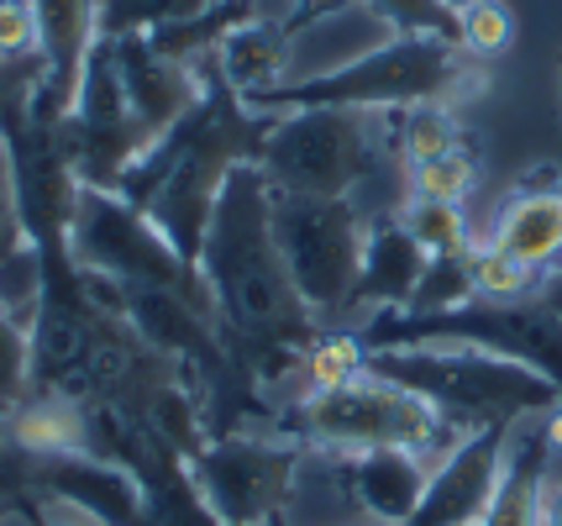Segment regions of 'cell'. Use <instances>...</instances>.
Returning a JSON list of instances; mask_svg holds the SVG:
<instances>
[{
	"instance_id": "1",
	"label": "cell",
	"mask_w": 562,
	"mask_h": 526,
	"mask_svg": "<svg viewBox=\"0 0 562 526\" xmlns=\"http://www.w3.org/2000/svg\"><path fill=\"white\" fill-rule=\"evenodd\" d=\"M195 269L211 290L226 352L252 390H273L305 369L321 326L316 311L300 301L284 253L273 243L269 175L258 164H243L226 179Z\"/></svg>"
},
{
	"instance_id": "2",
	"label": "cell",
	"mask_w": 562,
	"mask_h": 526,
	"mask_svg": "<svg viewBox=\"0 0 562 526\" xmlns=\"http://www.w3.org/2000/svg\"><path fill=\"white\" fill-rule=\"evenodd\" d=\"M200 75H205V90H200L195 111L173 126L169 137H158L116 184L126 201L169 237L173 253L190 258V264L205 248V232H211L226 179L243 164L263 158V143H269L273 126V116H258L226 85V75L211 58L200 64Z\"/></svg>"
},
{
	"instance_id": "3",
	"label": "cell",
	"mask_w": 562,
	"mask_h": 526,
	"mask_svg": "<svg viewBox=\"0 0 562 526\" xmlns=\"http://www.w3.org/2000/svg\"><path fill=\"white\" fill-rule=\"evenodd\" d=\"M484 90V58L458 37L384 32L379 43L347 64L284 79L273 90L247 96L258 116L284 111H411V105H458Z\"/></svg>"
},
{
	"instance_id": "4",
	"label": "cell",
	"mask_w": 562,
	"mask_h": 526,
	"mask_svg": "<svg viewBox=\"0 0 562 526\" xmlns=\"http://www.w3.org/2000/svg\"><path fill=\"white\" fill-rule=\"evenodd\" d=\"M368 369L416 390L420 401H431L447 422L468 432L531 422L562 405V390L547 374L484 348H390L368 352Z\"/></svg>"
},
{
	"instance_id": "5",
	"label": "cell",
	"mask_w": 562,
	"mask_h": 526,
	"mask_svg": "<svg viewBox=\"0 0 562 526\" xmlns=\"http://www.w3.org/2000/svg\"><path fill=\"white\" fill-rule=\"evenodd\" d=\"M284 432L294 443L331 452H373V448H405V452H447L458 437H468V426L447 422L431 401H420L416 390L394 384V379L352 374L347 384L331 390H300L294 405L284 411Z\"/></svg>"
},
{
	"instance_id": "6",
	"label": "cell",
	"mask_w": 562,
	"mask_h": 526,
	"mask_svg": "<svg viewBox=\"0 0 562 526\" xmlns=\"http://www.w3.org/2000/svg\"><path fill=\"white\" fill-rule=\"evenodd\" d=\"M358 343L368 352L484 348L537 369L562 390V322L541 305V295H531V301H484V295H473V301L447 305V311H373L358 326Z\"/></svg>"
},
{
	"instance_id": "7",
	"label": "cell",
	"mask_w": 562,
	"mask_h": 526,
	"mask_svg": "<svg viewBox=\"0 0 562 526\" xmlns=\"http://www.w3.org/2000/svg\"><path fill=\"white\" fill-rule=\"evenodd\" d=\"M269 216H273V243L284 253L300 301L316 316L347 311L352 290H358V269H363V205L352 195H290L269 184Z\"/></svg>"
},
{
	"instance_id": "8",
	"label": "cell",
	"mask_w": 562,
	"mask_h": 526,
	"mask_svg": "<svg viewBox=\"0 0 562 526\" xmlns=\"http://www.w3.org/2000/svg\"><path fill=\"white\" fill-rule=\"evenodd\" d=\"M258 169L290 195H352L384 169L379 111H284L273 116Z\"/></svg>"
},
{
	"instance_id": "9",
	"label": "cell",
	"mask_w": 562,
	"mask_h": 526,
	"mask_svg": "<svg viewBox=\"0 0 562 526\" xmlns=\"http://www.w3.org/2000/svg\"><path fill=\"white\" fill-rule=\"evenodd\" d=\"M69 253L79 269L111 279V284H164V290H184V295H211L195 264L179 258L169 237L147 222L122 190L79 184Z\"/></svg>"
},
{
	"instance_id": "10",
	"label": "cell",
	"mask_w": 562,
	"mask_h": 526,
	"mask_svg": "<svg viewBox=\"0 0 562 526\" xmlns=\"http://www.w3.org/2000/svg\"><path fill=\"white\" fill-rule=\"evenodd\" d=\"M300 469H305V443L258 432H216L190 458L200 501L211 505L221 526H279Z\"/></svg>"
},
{
	"instance_id": "11",
	"label": "cell",
	"mask_w": 562,
	"mask_h": 526,
	"mask_svg": "<svg viewBox=\"0 0 562 526\" xmlns=\"http://www.w3.org/2000/svg\"><path fill=\"white\" fill-rule=\"evenodd\" d=\"M58 132H64V148H69L79 184H95V190H116L126 169L147 153L143 126H137L132 101L122 90V69H116V43L111 37H100L90 48V64H85V79H79V101L58 122Z\"/></svg>"
},
{
	"instance_id": "12",
	"label": "cell",
	"mask_w": 562,
	"mask_h": 526,
	"mask_svg": "<svg viewBox=\"0 0 562 526\" xmlns=\"http://www.w3.org/2000/svg\"><path fill=\"white\" fill-rule=\"evenodd\" d=\"M505 443L510 426H473L452 448L437 458V469L426 479L416 516L405 526H479L490 511L494 479L505 469Z\"/></svg>"
},
{
	"instance_id": "13",
	"label": "cell",
	"mask_w": 562,
	"mask_h": 526,
	"mask_svg": "<svg viewBox=\"0 0 562 526\" xmlns=\"http://www.w3.org/2000/svg\"><path fill=\"white\" fill-rule=\"evenodd\" d=\"M111 43H116V69H122V90L132 101V116H137L147 148H153L158 137H169L173 126L195 111L205 75L195 64L169 58L153 37H111Z\"/></svg>"
},
{
	"instance_id": "14",
	"label": "cell",
	"mask_w": 562,
	"mask_h": 526,
	"mask_svg": "<svg viewBox=\"0 0 562 526\" xmlns=\"http://www.w3.org/2000/svg\"><path fill=\"white\" fill-rule=\"evenodd\" d=\"M326 469H331L352 516H363L373 526H405L416 516L426 479H431L437 463L405 448H373V452H342Z\"/></svg>"
},
{
	"instance_id": "15",
	"label": "cell",
	"mask_w": 562,
	"mask_h": 526,
	"mask_svg": "<svg viewBox=\"0 0 562 526\" xmlns=\"http://www.w3.org/2000/svg\"><path fill=\"white\" fill-rule=\"evenodd\" d=\"M32 5H37V53H43V79L32 85V105L64 122L79 101L90 48L100 43L95 0H32Z\"/></svg>"
},
{
	"instance_id": "16",
	"label": "cell",
	"mask_w": 562,
	"mask_h": 526,
	"mask_svg": "<svg viewBox=\"0 0 562 526\" xmlns=\"http://www.w3.org/2000/svg\"><path fill=\"white\" fill-rule=\"evenodd\" d=\"M426 264H431V253L411 237V226L400 222V216H379V222L368 226L363 269H358L352 305H358V311H400V305H411ZM352 305H347V311H352Z\"/></svg>"
},
{
	"instance_id": "17",
	"label": "cell",
	"mask_w": 562,
	"mask_h": 526,
	"mask_svg": "<svg viewBox=\"0 0 562 526\" xmlns=\"http://www.w3.org/2000/svg\"><path fill=\"white\" fill-rule=\"evenodd\" d=\"M547 463H552V443L541 432V416L510 426L505 443V469L494 479L490 511L479 526H541V501H547Z\"/></svg>"
},
{
	"instance_id": "18",
	"label": "cell",
	"mask_w": 562,
	"mask_h": 526,
	"mask_svg": "<svg viewBox=\"0 0 562 526\" xmlns=\"http://www.w3.org/2000/svg\"><path fill=\"white\" fill-rule=\"evenodd\" d=\"M484 243L520 258V264H531V269H541V275H552V264L562 253V184H526V190H515L510 201L499 205V216H494Z\"/></svg>"
},
{
	"instance_id": "19",
	"label": "cell",
	"mask_w": 562,
	"mask_h": 526,
	"mask_svg": "<svg viewBox=\"0 0 562 526\" xmlns=\"http://www.w3.org/2000/svg\"><path fill=\"white\" fill-rule=\"evenodd\" d=\"M290 58H294L290 26L279 22V16H252V22H243L221 43L211 64H216L221 75H226V85L247 101V96H258V90L284 85V79H290Z\"/></svg>"
},
{
	"instance_id": "20",
	"label": "cell",
	"mask_w": 562,
	"mask_h": 526,
	"mask_svg": "<svg viewBox=\"0 0 562 526\" xmlns=\"http://www.w3.org/2000/svg\"><path fill=\"white\" fill-rule=\"evenodd\" d=\"M11 448L53 458V452H90L85 405L69 395H26L11 416Z\"/></svg>"
},
{
	"instance_id": "21",
	"label": "cell",
	"mask_w": 562,
	"mask_h": 526,
	"mask_svg": "<svg viewBox=\"0 0 562 526\" xmlns=\"http://www.w3.org/2000/svg\"><path fill=\"white\" fill-rule=\"evenodd\" d=\"M400 222L411 226V237H416L431 258H458V253H473V226H468L463 205L420 201V195H411V201L400 205Z\"/></svg>"
},
{
	"instance_id": "22",
	"label": "cell",
	"mask_w": 562,
	"mask_h": 526,
	"mask_svg": "<svg viewBox=\"0 0 562 526\" xmlns=\"http://www.w3.org/2000/svg\"><path fill=\"white\" fill-rule=\"evenodd\" d=\"M211 0H95L100 37H147L158 26H173L184 16H200Z\"/></svg>"
},
{
	"instance_id": "23",
	"label": "cell",
	"mask_w": 562,
	"mask_h": 526,
	"mask_svg": "<svg viewBox=\"0 0 562 526\" xmlns=\"http://www.w3.org/2000/svg\"><path fill=\"white\" fill-rule=\"evenodd\" d=\"M452 148H463L452 105H411V111H400V158L411 169L431 164V158H441Z\"/></svg>"
},
{
	"instance_id": "24",
	"label": "cell",
	"mask_w": 562,
	"mask_h": 526,
	"mask_svg": "<svg viewBox=\"0 0 562 526\" xmlns=\"http://www.w3.org/2000/svg\"><path fill=\"white\" fill-rule=\"evenodd\" d=\"M541 269L520 264L510 253L490 248V243H473V295L484 301H531L541 295Z\"/></svg>"
},
{
	"instance_id": "25",
	"label": "cell",
	"mask_w": 562,
	"mask_h": 526,
	"mask_svg": "<svg viewBox=\"0 0 562 526\" xmlns=\"http://www.w3.org/2000/svg\"><path fill=\"white\" fill-rule=\"evenodd\" d=\"M0 305L16 316V322L32 332L37 322V305H43V253L32 243H16V248L0 258Z\"/></svg>"
},
{
	"instance_id": "26",
	"label": "cell",
	"mask_w": 562,
	"mask_h": 526,
	"mask_svg": "<svg viewBox=\"0 0 562 526\" xmlns=\"http://www.w3.org/2000/svg\"><path fill=\"white\" fill-rule=\"evenodd\" d=\"M32 395V332L0 305V416L11 422Z\"/></svg>"
},
{
	"instance_id": "27",
	"label": "cell",
	"mask_w": 562,
	"mask_h": 526,
	"mask_svg": "<svg viewBox=\"0 0 562 526\" xmlns=\"http://www.w3.org/2000/svg\"><path fill=\"white\" fill-rule=\"evenodd\" d=\"M479 184V164L468 148H452L431 158V164H416L411 169V195L420 201H447V205H463V195Z\"/></svg>"
},
{
	"instance_id": "28",
	"label": "cell",
	"mask_w": 562,
	"mask_h": 526,
	"mask_svg": "<svg viewBox=\"0 0 562 526\" xmlns=\"http://www.w3.org/2000/svg\"><path fill=\"white\" fill-rule=\"evenodd\" d=\"M463 301H473V253L431 258L411 305H400V311H447V305H463Z\"/></svg>"
},
{
	"instance_id": "29",
	"label": "cell",
	"mask_w": 562,
	"mask_h": 526,
	"mask_svg": "<svg viewBox=\"0 0 562 526\" xmlns=\"http://www.w3.org/2000/svg\"><path fill=\"white\" fill-rule=\"evenodd\" d=\"M368 369V348L358 343V332H337V337H321L311 358H305V390H331V384H347L352 374Z\"/></svg>"
},
{
	"instance_id": "30",
	"label": "cell",
	"mask_w": 562,
	"mask_h": 526,
	"mask_svg": "<svg viewBox=\"0 0 562 526\" xmlns=\"http://www.w3.org/2000/svg\"><path fill=\"white\" fill-rule=\"evenodd\" d=\"M384 32H420V37H458V22L441 11V0H363Z\"/></svg>"
},
{
	"instance_id": "31",
	"label": "cell",
	"mask_w": 562,
	"mask_h": 526,
	"mask_svg": "<svg viewBox=\"0 0 562 526\" xmlns=\"http://www.w3.org/2000/svg\"><path fill=\"white\" fill-rule=\"evenodd\" d=\"M458 43H463L473 58H499V53L515 43V16L505 0H484L479 11H468L458 22Z\"/></svg>"
},
{
	"instance_id": "32",
	"label": "cell",
	"mask_w": 562,
	"mask_h": 526,
	"mask_svg": "<svg viewBox=\"0 0 562 526\" xmlns=\"http://www.w3.org/2000/svg\"><path fill=\"white\" fill-rule=\"evenodd\" d=\"M43 58L37 53V5L32 0H0V64Z\"/></svg>"
},
{
	"instance_id": "33",
	"label": "cell",
	"mask_w": 562,
	"mask_h": 526,
	"mask_svg": "<svg viewBox=\"0 0 562 526\" xmlns=\"http://www.w3.org/2000/svg\"><path fill=\"white\" fill-rule=\"evenodd\" d=\"M22 216H16V195H11V164H5V148H0V258L22 243Z\"/></svg>"
},
{
	"instance_id": "34",
	"label": "cell",
	"mask_w": 562,
	"mask_h": 526,
	"mask_svg": "<svg viewBox=\"0 0 562 526\" xmlns=\"http://www.w3.org/2000/svg\"><path fill=\"white\" fill-rule=\"evenodd\" d=\"M11 511H16L26 526H90V522H79V516H69V511H58V505H48V501H16Z\"/></svg>"
},
{
	"instance_id": "35",
	"label": "cell",
	"mask_w": 562,
	"mask_h": 526,
	"mask_svg": "<svg viewBox=\"0 0 562 526\" xmlns=\"http://www.w3.org/2000/svg\"><path fill=\"white\" fill-rule=\"evenodd\" d=\"M32 64H43V58H22V64H0V105H5V96H11V85L32 69Z\"/></svg>"
},
{
	"instance_id": "36",
	"label": "cell",
	"mask_w": 562,
	"mask_h": 526,
	"mask_svg": "<svg viewBox=\"0 0 562 526\" xmlns=\"http://www.w3.org/2000/svg\"><path fill=\"white\" fill-rule=\"evenodd\" d=\"M541 305H547V311H552V316L562 322V275H547V279H541Z\"/></svg>"
},
{
	"instance_id": "37",
	"label": "cell",
	"mask_w": 562,
	"mask_h": 526,
	"mask_svg": "<svg viewBox=\"0 0 562 526\" xmlns=\"http://www.w3.org/2000/svg\"><path fill=\"white\" fill-rule=\"evenodd\" d=\"M541 526H562V484H547V501H541Z\"/></svg>"
},
{
	"instance_id": "38",
	"label": "cell",
	"mask_w": 562,
	"mask_h": 526,
	"mask_svg": "<svg viewBox=\"0 0 562 526\" xmlns=\"http://www.w3.org/2000/svg\"><path fill=\"white\" fill-rule=\"evenodd\" d=\"M479 5H484V0H441V11H447L452 22H463L468 11H479Z\"/></svg>"
},
{
	"instance_id": "39",
	"label": "cell",
	"mask_w": 562,
	"mask_h": 526,
	"mask_svg": "<svg viewBox=\"0 0 562 526\" xmlns=\"http://www.w3.org/2000/svg\"><path fill=\"white\" fill-rule=\"evenodd\" d=\"M11 448V422H5V416H0V452Z\"/></svg>"
},
{
	"instance_id": "40",
	"label": "cell",
	"mask_w": 562,
	"mask_h": 526,
	"mask_svg": "<svg viewBox=\"0 0 562 526\" xmlns=\"http://www.w3.org/2000/svg\"><path fill=\"white\" fill-rule=\"evenodd\" d=\"M552 275H562V253H558V264H552Z\"/></svg>"
},
{
	"instance_id": "41",
	"label": "cell",
	"mask_w": 562,
	"mask_h": 526,
	"mask_svg": "<svg viewBox=\"0 0 562 526\" xmlns=\"http://www.w3.org/2000/svg\"><path fill=\"white\" fill-rule=\"evenodd\" d=\"M558 96H562V64H558Z\"/></svg>"
}]
</instances>
